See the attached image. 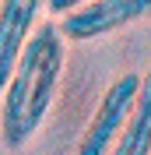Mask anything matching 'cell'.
<instances>
[{
    "mask_svg": "<svg viewBox=\"0 0 151 155\" xmlns=\"http://www.w3.org/2000/svg\"><path fill=\"white\" fill-rule=\"evenodd\" d=\"M67 60V39L56 25H39L14 60L7 85L0 88V145L25 148L46 124Z\"/></svg>",
    "mask_w": 151,
    "mask_h": 155,
    "instance_id": "obj_1",
    "label": "cell"
},
{
    "mask_svg": "<svg viewBox=\"0 0 151 155\" xmlns=\"http://www.w3.org/2000/svg\"><path fill=\"white\" fill-rule=\"evenodd\" d=\"M144 18H151V0H88L81 7L60 14L56 28L67 42H88V39L120 32Z\"/></svg>",
    "mask_w": 151,
    "mask_h": 155,
    "instance_id": "obj_2",
    "label": "cell"
},
{
    "mask_svg": "<svg viewBox=\"0 0 151 155\" xmlns=\"http://www.w3.org/2000/svg\"><path fill=\"white\" fill-rule=\"evenodd\" d=\"M137 85H141V74H137V71H127V74L113 78V85L102 92L92 120L85 124V130L77 137L74 155H105L109 152V145L116 141L123 120H127V113H130V106H133Z\"/></svg>",
    "mask_w": 151,
    "mask_h": 155,
    "instance_id": "obj_3",
    "label": "cell"
},
{
    "mask_svg": "<svg viewBox=\"0 0 151 155\" xmlns=\"http://www.w3.org/2000/svg\"><path fill=\"white\" fill-rule=\"evenodd\" d=\"M46 7V0H0V88L7 85L14 60L35 32V21Z\"/></svg>",
    "mask_w": 151,
    "mask_h": 155,
    "instance_id": "obj_4",
    "label": "cell"
},
{
    "mask_svg": "<svg viewBox=\"0 0 151 155\" xmlns=\"http://www.w3.org/2000/svg\"><path fill=\"white\" fill-rule=\"evenodd\" d=\"M105 155H151V67L141 74L133 106Z\"/></svg>",
    "mask_w": 151,
    "mask_h": 155,
    "instance_id": "obj_5",
    "label": "cell"
},
{
    "mask_svg": "<svg viewBox=\"0 0 151 155\" xmlns=\"http://www.w3.org/2000/svg\"><path fill=\"white\" fill-rule=\"evenodd\" d=\"M81 4H88V0H46V7L53 11V14H67V11L81 7Z\"/></svg>",
    "mask_w": 151,
    "mask_h": 155,
    "instance_id": "obj_6",
    "label": "cell"
}]
</instances>
